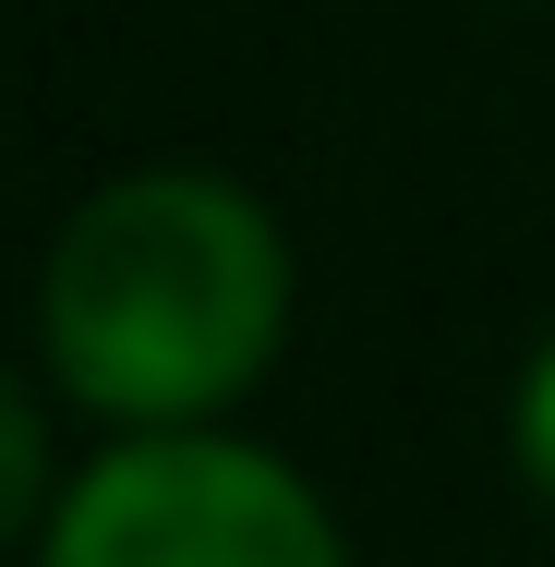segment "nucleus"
Masks as SVG:
<instances>
[{"label":"nucleus","instance_id":"2","mask_svg":"<svg viewBox=\"0 0 555 567\" xmlns=\"http://www.w3.org/2000/svg\"><path fill=\"white\" fill-rule=\"evenodd\" d=\"M49 567H338L302 471L229 435H133L49 519Z\"/></svg>","mask_w":555,"mask_h":567},{"label":"nucleus","instance_id":"4","mask_svg":"<svg viewBox=\"0 0 555 567\" xmlns=\"http://www.w3.org/2000/svg\"><path fill=\"white\" fill-rule=\"evenodd\" d=\"M520 458H532V483L555 495V339H544V362L520 374Z\"/></svg>","mask_w":555,"mask_h":567},{"label":"nucleus","instance_id":"3","mask_svg":"<svg viewBox=\"0 0 555 567\" xmlns=\"http://www.w3.org/2000/svg\"><path fill=\"white\" fill-rule=\"evenodd\" d=\"M37 507V423H24V399L0 386V532Z\"/></svg>","mask_w":555,"mask_h":567},{"label":"nucleus","instance_id":"1","mask_svg":"<svg viewBox=\"0 0 555 567\" xmlns=\"http://www.w3.org/2000/svg\"><path fill=\"white\" fill-rule=\"evenodd\" d=\"M290 327V254L254 194L206 169L110 182L49 254V362L121 423H194L266 374Z\"/></svg>","mask_w":555,"mask_h":567}]
</instances>
